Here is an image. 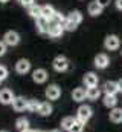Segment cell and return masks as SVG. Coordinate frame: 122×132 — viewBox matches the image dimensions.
Segmentation results:
<instances>
[{
	"instance_id": "cell-29",
	"label": "cell",
	"mask_w": 122,
	"mask_h": 132,
	"mask_svg": "<svg viewBox=\"0 0 122 132\" xmlns=\"http://www.w3.org/2000/svg\"><path fill=\"white\" fill-rule=\"evenodd\" d=\"M66 19H67V17H66V15H63V14H61V12H58V11H57V12H55V15H54V19H52V20H54V23H60V25H63V23H64V22H66Z\"/></svg>"
},
{
	"instance_id": "cell-3",
	"label": "cell",
	"mask_w": 122,
	"mask_h": 132,
	"mask_svg": "<svg viewBox=\"0 0 122 132\" xmlns=\"http://www.w3.org/2000/svg\"><path fill=\"white\" fill-rule=\"evenodd\" d=\"M104 46H105L107 51H116V49H119V46H121V40H119V37L115 35V34L107 35L105 40H104Z\"/></svg>"
},
{
	"instance_id": "cell-21",
	"label": "cell",
	"mask_w": 122,
	"mask_h": 132,
	"mask_svg": "<svg viewBox=\"0 0 122 132\" xmlns=\"http://www.w3.org/2000/svg\"><path fill=\"white\" fill-rule=\"evenodd\" d=\"M110 121L122 123V108H113L110 111Z\"/></svg>"
},
{
	"instance_id": "cell-5",
	"label": "cell",
	"mask_w": 122,
	"mask_h": 132,
	"mask_svg": "<svg viewBox=\"0 0 122 132\" xmlns=\"http://www.w3.org/2000/svg\"><path fill=\"white\" fill-rule=\"evenodd\" d=\"M44 95L47 100H58L61 97V88L58 85H49L44 91Z\"/></svg>"
},
{
	"instance_id": "cell-23",
	"label": "cell",
	"mask_w": 122,
	"mask_h": 132,
	"mask_svg": "<svg viewBox=\"0 0 122 132\" xmlns=\"http://www.w3.org/2000/svg\"><path fill=\"white\" fill-rule=\"evenodd\" d=\"M15 128L18 129V131H25V129H29V120L26 118V117H20V118H17L15 120Z\"/></svg>"
},
{
	"instance_id": "cell-12",
	"label": "cell",
	"mask_w": 122,
	"mask_h": 132,
	"mask_svg": "<svg viewBox=\"0 0 122 132\" xmlns=\"http://www.w3.org/2000/svg\"><path fill=\"white\" fill-rule=\"evenodd\" d=\"M98 75L95 72H87L84 77H83V83L86 85V88H91V86H98Z\"/></svg>"
},
{
	"instance_id": "cell-26",
	"label": "cell",
	"mask_w": 122,
	"mask_h": 132,
	"mask_svg": "<svg viewBox=\"0 0 122 132\" xmlns=\"http://www.w3.org/2000/svg\"><path fill=\"white\" fill-rule=\"evenodd\" d=\"M38 109H40L38 100H28V111L29 112H38Z\"/></svg>"
},
{
	"instance_id": "cell-42",
	"label": "cell",
	"mask_w": 122,
	"mask_h": 132,
	"mask_svg": "<svg viewBox=\"0 0 122 132\" xmlns=\"http://www.w3.org/2000/svg\"><path fill=\"white\" fill-rule=\"evenodd\" d=\"M0 83H2V81H0Z\"/></svg>"
},
{
	"instance_id": "cell-28",
	"label": "cell",
	"mask_w": 122,
	"mask_h": 132,
	"mask_svg": "<svg viewBox=\"0 0 122 132\" xmlns=\"http://www.w3.org/2000/svg\"><path fill=\"white\" fill-rule=\"evenodd\" d=\"M84 125H86V123H83V121L76 120V121L73 123V126L70 128V131H69V132H84Z\"/></svg>"
},
{
	"instance_id": "cell-14",
	"label": "cell",
	"mask_w": 122,
	"mask_h": 132,
	"mask_svg": "<svg viewBox=\"0 0 122 132\" xmlns=\"http://www.w3.org/2000/svg\"><path fill=\"white\" fill-rule=\"evenodd\" d=\"M102 91L105 92V95H116L119 91H118V83L116 81H105L104 86H102Z\"/></svg>"
},
{
	"instance_id": "cell-41",
	"label": "cell",
	"mask_w": 122,
	"mask_h": 132,
	"mask_svg": "<svg viewBox=\"0 0 122 132\" xmlns=\"http://www.w3.org/2000/svg\"><path fill=\"white\" fill-rule=\"evenodd\" d=\"M121 54H122V51H121Z\"/></svg>"
},
{
	"instance_id": "cell-8",
	"label": "cell",
	"mask_w": 122,
	"mask_h": 132,
	"mask_svg": "<svg viewBox=\"0 0 122 132\" xmlns=\"http://www.w3.org/2000/svg\"><path fill=\"white\" fill-rule=\"evenodd\" d=\"M12 109L15 112H23V111H28V100L25 97H15L12 101Z\"/></svg>"
},
{
	"instance_id": "cell-7",
	"label": "cell",
	"mask_w": 122,
	"mask_h": 132,
	"mask_svg": "<svg viewBox=\"0 0 122 132\" xmlns=\"http://www.w3.org/2000/svg\"><path fill=\"white\" fill-rule=\"evenodd\" d=\"M32 80H34L35 83H38V85L44 83V81L47 80V71L43 69V68H37V69L32 72Z\"/></svg>"
},
{
	"instance_id": "cell-18",
	"label": "cell",
	"mask_w": 122,
	"mask_h": 132,
	"mask_svg": "<svg viewBox=\"0 0 122 132\" xmlns=\"http://www.w3.org/2000/svg\"><path fill=\"white\" fill-rule=\"evenodd\" d=\"M52 111H54V108H52V104H50L49 101H41V103H40V109H38V114H40V115L49 117V115L52 114Z\"/></svg>"
},
{
	"instance_id": "cell-36",
	"label": "cell",
	"mask_w": 122,
	"mask_h": 132,
	"mask_svg": "<svg viewBox=\"0 0 122 132\" xmlns=\"http://www.w3.org/2000/svg\"><path fill=\"white\" fill-rule=\"evenodd\" d=\"M49 132H63L61 129H52V131H49Z\"/></svg>"
},
{
	"instance_id": "cell-20",
	"label": "cell",
	"mask_w": 122,
	"mask_h": 132,
	"mask_svg": "<svg viewBox=\"0 0 122 132\" xmlns=\"http://www.w3.org/2000/svg\"><path fill=\"white\" fill-rule=\"evenodd\" d=\"M86 95H87V100L95 101V100H98L101 97V91H99V88L91 86V88H87V89H86Z\"/></svg>"
},
{
	"instance_id": "cell-13",
	"label": "cell",
	"mask_w": 122,
	"mask_h": 132,
	"mask_svg": "<svg viewBox=\"0 0 122 132\" xmlns=\"http://www.w3.org/2000/svg\"><path fill=\"white\" fill-rule=\"evenodd\" d=\"M63 32H64L63 25H60V23H50V25H49V31H47V34H49L52 38H58V37H61Z\"/></svg>"
},
{
	"instance_id": "cell-15",
	"label": "cell",
	"mask_w": 122,
	"mask_h": 132,
	"mask_svg": "<svg viewBox=\"0 0 122 132\" xmlns=\"http://www.w3.org/2000/svg\"><path fill=\"white\" fill-rule=\"evenodd\" d=\"M55 8L52 6V5H43L41 6V17H44L46 20H52L54 19V15H55Z\"/></svg>"
},
{
	"instance_id": "cell-32",
	"label": "cell",
	"mask_w": 122,
	"mask_h": 132,
	"mask_svg": "<svg viewBox=\"0 0 122 132\" xmlns=\"http://www.w3.org/2000/svg\"><path fill=\"white\" fill-rule=\"evenodd\" d=\"M23 6H26V8H29L30 5H34V0H18Z\"/></svg>"
},
{
	"instance_id": "cell-6",
	"label": "cell",
	"mask_w": 122,
	"mask_h": 132,
	"mask_svg": "<svg viewBox=\"0 0 122 132\" xmlns=\"http://www.w3.org/2000/svg\"><path fill=\"white\" fill-rule=\"evenodd\" d=\"M30 71V62L26 59H20L17 63H15V72L20 74V75H25Z\"/></svg>"
},
{
	"instance_id": "cell-35",
	"label": "cell",
	"mask_w": 122,
	"mask_h": 132,
	"mask_svg": "<svg viewBox=\"0 0 122 132\" xmlns=\"http://www.w3.org/2000/svg\"><path fill=\"white\" fill-rule=\"evenodd\" d=\"M116 83H118V91H119V92H122V78H121V80H118Z\"/></svg>"
},
{
	"instance_id": "cell-24",
	"label": "cell",
	"mask_w": 122,
	"mask_h": 132,
	"mask_svg": "<svg viewBox=\"0 0 122 132\" xmlns=\"http://www.w3.org/2000/svg\"><path fill=\"white\" fill-rule=\"evenodd\" d=\"M102 103H104V106L113 109V108H116V104H118V98H116V95H104Z\"/></svg>"
},
{
	"instance_id": "cell-38",
	"label": "cell",
	"mask_w": 122,
	"mask_h": 132,
	"mask_svg": "<svg viewBox=\"0 0 122 132\" xmlns=\"http://www.w3.org/2000/svg\"><path fill=\"white\" fill-rule=\"evenodd\" d=\"M6 2H9V0H0V3H6Z\"/></svg>"
},
{
	"instance_id": "cell-27",
	"label": "cell",
	"mask_w": 122,
	"mask_h": 132,
	"mask_svg": "<svg viewBox=\"0 0 122 132\" xmlns=\"http://www.w3.org/2000/svg\"><path fill=\"white\" fill-rule=\"evenodd\" d=\"M63 28H64V31H70V32H72V31H75V29L78 28V25H76V23H73L72 20L66 19V22L63 23Z\"/></svg>"
},
{
	"instance_id": "cell-40",
	"label": "cell",
	"mask_w": 122,
	"mask_h": 132,
	"mask_svg": "<svg viewBox=\"0 0 122 132\" xmlns=\"http://www.w3.org/2000/svg\"><path fill=\"white\" fill-rule=\"evenodd\" d=\"M0 132H9V131H6V129H3V131H0Z\"/></svg>"
},
{
	"instance_id": "cell-25",
	"label": "cell",
	"mask_w": 122,
	"mask_h": 132,
	"mask_svg": "<svg viewBox=\"0 0 122 132\" xmlns=\"http://www.w3.org/2000/svg\"><path fill=\"white\" fill-rule=\"evenodd\" d=\"M67 19L69 20H72L73 23H76V25H79L81 22H83V14L79 12V11H72L69 15H67Z\"/></svg>"
},
{
	"instance_id": "cell-2",
	"label": "cell",
	"mask_w": 122,
	"mask_h": 132,
	"mask_svg": "<svg viewBox=\"0 0 122 132\" xmlns=\"http://www.w3.org/2000/svg\"><path fill=\"white\" fill-rule=\"evenodd\" d=\"M69 59L67 57H64V55H57L55 59H54V62H52V66H54V69L57 71V72H64V71H67L69 69Z\"/></svg>"
},
{
	"instance_id": "cell-19",
	"label": "cell",
	"mask_w": 122,
	"mask_h": 132,
	"mask_svg": "<svg viewBox=\"0 0 122 132\" xmlns=\"http://www.w3.org/2000/svg\"><path fill=\"white\" fill-rule=\"evenodd\" d=\"M76 121V117H70V115H67V117H64L63 120H61V131H70V128L73 126V123Z\"/></svg>"
},
{
	"instance_id": "cell-22",
	"label": "cell",
	"mask_w": 122,
	"mask_h": 132,
	"mask_svg": "<svg viewBox=\"0 0 122 132\" xmlns=\"http://www.w3.org/2000/svg\"><path fill=\"white\" fill-rule=\"evenodd\" d=\"M28 14H29L32 19H38V17H41V6L37 5V3L30 5L29 8H28Z\"/></svg>"
},
{
	"instance_id": "cell-30",
	"label": "cell",
	"mask_w": 122,
	"mask_h": 132,
	"mask_svg": "<svg viewBox=\"0 0 122 132\" xmlns=\"http://www.w3.org/2000/svg\"><path fill=\"white\" fill-rule=\"evenodd\" d=\"M8 77V68L3 65H0V81H3Z\"/></svg>"
},
{
	"instance_id": "cell-37",
	"label": "cell",
	"mask_w": 122,
	"mask_h": 132,
	"mask_svg": "<svg viewBox=\"0 0 122 132\" xmlns=\"http://www.w3.org/2000/svg\"><path fill=\"white\" fill-rule=\"evenodd\" d=\"M22 132H34L32 129H25V131H22Z\"/></svg>"
},
{
	"instance_id": "cell-11",
	"label": "cell",
	"mask_w": 122,
	"mask_h": 132,
	"mask_svg": "<svg viewBox=\"0 0 122 132\" xmlns=\"http://www.w3.org/2000/svg\"><path fill=\"white\" fill-rule=\"evenodd\" d=\"M108 65H110V59L107 54H98L95 57V66L98 69H105Z\"/></svg>"
},
{
	"instance_id": "cell-31",
	"label": "cell",
	"mask_w": 122,
	"mask_h": 132,
	"mask_svg": "<svg viewBox=\"0 0 122 132\" xmlns=\"http://www.w3.org/2000/svg\"><path fill=\"white\" fill-rule=\"evenodd\" d=\"M5 54H6V45H5V42L2 40V42H0V57H3Z\"/></svg>"
},
{
	"instance_id": "cell-33",
	"label": "cell",
	"mask_w": 122,
	"mask_h": 132,
	"mask_svg": "<svg viewBox=\"0 0 122 132\" xmlns=\"http://www.w3.org/2000/svg\"><path fill=\"white\" fill-rule=\"evenodd\" d=\"M96 2H98V3H99L102 8H104V6H107V5L110 3V0H96Z\"/></svg>"
},
{
	"instance_id": "cell-1",
	"label": "cell",
	"mask_w": 122,
	"mask_h": 132,
	"mask_svg": "<svg viewBox=\"0 0 122 132\" xmlns=\"http://www.w3.org/2000/svg\"><path fill=\"white\" fill-rule=\"evenodd\" d=\"M91 115H93V111H91L90 106H87V104H81L78 108V111H76V120H79L83 123H87L91 118Z\"/></svg>"
},
{
	"instance_id": "cell-39",
	"label": "cell",
	"mask_w": 122,
	"mask_h": 132,
	"mask_svg": "<svg viewBox=\"0 0 122 132\" xmlns=\"http://www.w3.org/2000/svg\"><path fill=\"white\" fill-rule=\"evenodd\" d=\"M34 132H44V131H41V129H35Z\"/></svg>"
},
{
	"instance_id": "cell-17",
	"label": "cell",
	"mask_w": 122,
	"mask_h": 132,
	"mask_svg": "<svg viewBox=\"0 0 122 132\" xmlns=\"http://www.w3.org/2000/svg\"><path fill=\"white\" fill-rule=\"evenodd\" d=\"M72 98H73V101H78V103L84 101V100L87 98L86 89H84V88H75V89L72 91Z\"/></svg>"
},
{
	"instance_id": "cell-16",
	"label": "cell",
	"mask_w": 122,
	"mask_h": 132,
	"mask_svg": "<svg viewBox=\"0 0 122 132\" xmlns=\"http://www.w3.org/2000/svg\"><path fill=\"white\" fill-rule=\"evenodd\" d=\"M102 6L96 2V0H93L89 3V6H87V11H89V14H90L91 17H96V15H99V14H102Z\"/></svg>"
},
{
	"instance_id": "cell-4",
	"label": "cell",
	"mask_w": 122,
	"mask_h": 132,
	"mask_svg": "<svg viewBox=\"0 0 122 132\" xmlns=\"http://www.w3.org/2000/svg\"><path fill=\"white\" fill-rule=\"evenodd\" d=\"M3 42L6 46H17L20 43V34L17 31H8L3 35Z\"/></svg>"
},
{
	"instance_id": "cell-10",
	"label": "cell",
	"mask_w": 122,
	"mask_h": 132,
	"mask_svg": "<svg viewBox=\"0 0 122 132\" xmlns=\"http://www.w3.org/2000/svg\"><path fill=\"white\" fill-rule=\"evenodd\" d=\"M49 25H50V22L46 20L44 17L35 19V28H37V31H38L40 34H47V31H49Z\"/></svg>"
},
{
	"instance_id": "cell-9",
	"label": "cell",
	"mask_w": 122,
	"mask_h": 132,
	"mask_svg": "<svg viewBox=\"0 0 122 132\" xmlns=\"http://www.w3.org/2000/svg\"><path fill=\"white\" fill-rule=\"evenodd\" d=\"M14 98H15V95H14V92L11 89L5 88V89L0 91V103L2 104H12Z\"/></svg>"
},
{
	"instance_id": "cell-34",
	"label": "cell",
	"mask_w": 122,
	"mask_h": 132,
	"mask_svg": "<svg viewBox=\"0 0 122 132\" xmlns=\"http://www.w3.org/2000/svg\"><path fill=\"white\" fill-rule=\"evenodd\" d=\"M115 5H116V8H118L119 11H122V0H116Z\"/></svg>"
}]
</instances>
